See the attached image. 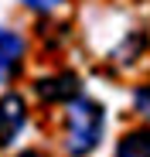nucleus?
Masks as SVG:
<instances>
[{
	"instance_id": "obj_6",
	"label": "nucleus",
	"mask_w": 150,
	"mask_h": 157,
	"mask_svg": "<svg viewBox=\"0 0 150 157\" xmlns=\"http://www.w3.org/2000/svg\"><path fill=\"white\" fill-rule=\"evenodd\" d=\"M28 10H34V14H51V10H58V7H65L68 0H21Z\"/></svg>"
},
{
	"instance_id": "obj_3",
	"label": "nucleus",
	"mask_w": 150,
	"mask_h": 157,
	"mask_svg": "<svg viewBox=\"0 0 150 157\" xmlns=\"http://www.w3.org/2000/svg\"><path fill=\"white\" fill-rule=\"evenodd\" d=\"M24 126H28V102L21 92H4L0 96V150L10 147Z\"/></svg>"
},
{
	"instance_id": "obj_2",
	"label": "nucleus",
	"mask_w": 150,
	"mask_h": 157,
	"mask_svg": "<svg viewBox=\"0 0 150 157\" xmlns=\"http://www.w3.org/2000/svg\"><path fill=\"white\" fill-rule=\"evenodd\" d=\"M34 96L48 106H68L72 99L82 96V82L75 72H58V75H44L34 82Z\"/></svg>"
},
{
	"instance_id": "obj_8",
	"label": "nucleus",
	"mask_w": 150,
	"mask_h": 157,
	"mask_svg": "<svg viewBox=\"0 0 150 157\" xmlns=\"http://www.w3.org/2000/svg\"><path fill=\"white\" fill-rule=\"evenodd\" d=\"M17 157H41V154H34V150H24V154H17Z\"/></svg>"
},
{
	"instance_id": "obj_5",
	"label": "nucleus",
	"mask_w": 150,
	"mask_h": 157,
	"mask_svg": "<svg viewBox=\"0 0 150 157\" xmlns=\"http://www.w3.org/2000/svg\"><path fill=\"white\" fill-rule=\"evenodd\" d=\"M116 157H150V126H143V130H130V133L119 140Z\"/></svg>"
},
{
	"instance_id": "obj_7",
	"label": "nucleus",
	"mask_w": 150,
	"mask_h": 157,
	"mask_svg": "<svg viewBox=\"0 0 150 157\" xmlns=\"http://www.w3.org/2000/svg\"><path fill=\"white\" fill-rule=\"evenodd\" d=\"M133 109H137L143 120H150V86H140V89L133 92Z\"/></svg>"
},
{
	"instance_id": "obj_1",
	"label": "nucleus",
	"mask_w": 150,
	"mask_h": 157,
	"mask_svg": "<svg viewBox=\"0 0 150 157\" xmlns=\"http://www.w3.org/2000/svg\"><path fill=\"white\" fill-rule=\"evenodd\" d=\"M106 133V109L99 99L79 96L65 106V120H62V147L68 157H89Z\"/></svg>"
},
{
	"instance_id": "obj_4",
	"label": "nucleus",
	"mask_w": 150,
	"mask_h": 157,
	"mask_svg": "<svg viewBox=\"0 0 150 157\" xmlns=\"http://www.w3.org/2000/svg\"><path fill=\"white\" fill-rule=\"evenodd\" d=\"M24 55H28V44L24 38L10 28H0V86H10L24 68Z\"/></svg>"
}]
</instances>
